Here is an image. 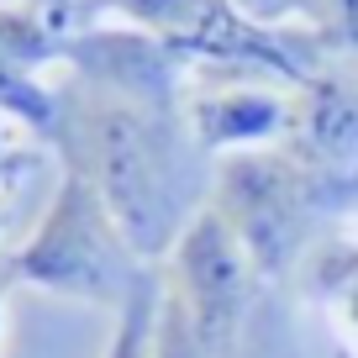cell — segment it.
Segmentation results:
<instances>
[{
  "label": "cell",
  "mask_w": 358,
  "mask_h": 358,
  "mask_svg": "<svg viewBox=\"0 0 358 358\" xmlns=\"http://www.w3.org/2000/svg\"><path fill=\"white\" fill-rule=\"evenodd\" d=\"M6 295H11V280H6V268H0V332H6Z\"/></svg>",
  "instance_id": "8fae6325"
},
{
  "label": "cell",
  "mask_w": 358,
  "mask_h": 358,
  "mask_svg": "<svg viewBox=\"0 0 358 358\" xmlns=\"http://www.w3.org/2000/svg\"><path fill=\"white\" fill-rule=\"evenodd\" d=\"M148 358H211V348L201 343V332L185 316V306L164 290V274H158V316H153V348H148Z\"/></svg>",
  "instance_id": "ba28073f"
},
{
  "label": "cell",
  "mask_w": 358,
  "mask_h": 358,
  "mask_svg": "<svg viewBox=\"0 0 358 358\" xmlns=\"http://www.w3.org/2000/svg\"><path fill=\"white\" fill-rule=\"evenodd\" d=\"M290 101L295 95H274L248 79H195L185 85V127L201 143V153H253V148H274L290 132Z\"/></svg>",
  "instance_id": "5b68a950"
},
{
  "label": "cell",
  "mask_w": 358,
  "mask_h": 358,
  "mask_svg": "<svg viewBox=\"0 0 358 358\" xmlns=\"http://www.w3.org/2000/svg\"><path fill=\"white\" fill-rule=\"evenodd\" d=\"M53 148L64 169H79L95 185L137 258L153 268L211 201V158L185 127V106H148L69 74L58 85Z\"/></svg>",
  "instance_id": "6da1fadb"
},
{
  "label": "cell",
  "mask_w": 358,
  "mask_h": 358,
  "mask_svg": "<svg viewBox=\"0 0 358 358\" xmlns=\"http://www.w3.org/2000/svg\"><path fill=\"white\" fill-rule=\"evenodd\" d=\"M153 316H158V268H153V280L116 311V332L106 343V358H148V348H153Z\"/></svg>",
  "instance_id": "52a82bcc"
},
{
  "label": "cell",
  "mask_w": 358,
  "mask_h": 358,
  "mask_svg": "<svg viewBox=\"0 0 358 358\" xmlns=\"http://www.w3.org/2000/svg\"><path fill=\"white\" fill-rule=\"evenodd\" d=\"M58 53H64V37L32 6L0 0V69H43V64H58Z\"/></svg>",
  "instance_id": "8992f818"
},
{
  "label": "cell",
  "mask_w": 358,
  "mask_h": 358,
  "mask_svg": "<svg viewBox=\"0 0 358 358\" xmlns=\"http://www.w3.org/2000/svg\"><path fill=\"white\" fill-rule=\"evenodd\" d=\"M227 6H232V11H243L248 22H258V27H274V32H280V22L285 16H311V0H227Z\"/></svg>",
  "instance_id": "9c48e42d"
},
{
  "label": "cell",
  "mask_w": 358,
  "mask_h": 358,
  "mask_svg": "<svg viewBox=\"0 0 358 358\" xmlns=\"http://www.w3.org/2000/svg\"><path fill=\"white\" fill-rule=\"evenodd\" d=\"M32 164H37V153H32V148L0 132V190H6V185H16V179H22Z\"/></svg>",
  "instance_id": "30bf717a"
},
{
  "label": "cell",
  "mask_w": 358,
  "mask_h": 358,
  "mask_svg": "<svg viewBox=\"0 0 358 358\" xmlns=\"http://www.w3.org/2000/svg\"><path fill=\"white\" fill-rule=\"evenodd\" d=\"M0 268L11 290L22 285V290H43L58 301L106 306V311H122L153 280V264L137 258V248L127 243V232L116 227V216L106 211V201L79 169H64L43 222L32 227L22 248L0 258Z\"/></svg>",
  "instance_id": "7a4b0ae2"
},
{
  "label": "cell",
  "mask_w": 358,
  "mask_h": 358,
  "mask_svg": "<svg viewBox=\"0 0 358 358\" xmlns=\"http://www.w3.org/2000/svg\"><path fill=\"white\" fill-rule=\"evenodd\" d=\"M158 274H164V290L195 322V332L211 348V358H232L237 337H243V322H248V306H253L258 268L248 258L243 237L227 227V216L211 201L179 232V243L169 248Z\"/></svg>",
  "instance_id": "277c9868"
},
{
  "label": "cell",
  "mask_w": 358,
  "mask_h": 358,
  "mask_svg": "<svg viewBox=\"0 0 358 358\" xmlns=\"http://www.w3.org/2000/svg\"><path fill=\"white\" fill-rule=\"evenodd\" d=\"M211 206L243 237L258 280H280L295 264L311 222L332 206V185L301 169L285 148H253L216 164Z\"/></svg>",
  "instance_id": "3957f363"
}]
</instances>
